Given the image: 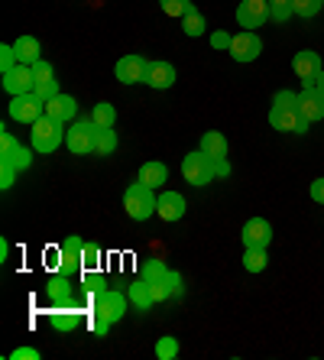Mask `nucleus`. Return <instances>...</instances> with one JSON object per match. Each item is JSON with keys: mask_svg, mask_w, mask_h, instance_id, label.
<instances>
[{"mask_svg": "<svg viewBox=\"0 0 324 360\" xmlns=\"http://www.w3.org/2000/svg\"><path fill=\"white\" fill-rule=\"evenodd\" d=\"M231 59L240 62V65H247V62H257L259 52H263V39L257 36V30H243V33H237L231 39Z\"/></svg>", "mask_w": 324, "mask_h": 360, "instance_id": "obj_7", "label": "nucleus"}, {"mask_svg": "<svg viewBox=\"0 0 324 360\" xmlns=\"http://www.w3.org/2000/svg\"><path fill=\"white\" fill-rule=\"evenodd\" d=\"M17 176H20V172L10 166V162H0V188H4V192H7V188H13Z\"/></svg>", "mask_w": 324, "mask_h": 360, "instance_id": "obj_38", "label": "nucleus"}, {"mask_svg": "<svg viewBox=\"0 0 324 360\" xmlns=\"http://www.w3.org/2000/svg\"><path fill=\"white\" fill-rule=\"evenodd\" d=\"M146 68H150V62L143 59V56H124V59L114 65V75L120 84H136L146 78Z\"/></svg>", "mask_w": 324, "mask_h": 360, "instance_id": "obj_14", "label": "nucleus"}, {"mask_svg": "<svg viewBox=\"0 0 324 360\" xmlns=\"http://www.w3.org/2000/svg\"><path fill=\"white\" fill-rule=\"evenodd\" d=\"M205 30H208V23H205V17H201V10L191 7L182 17V33L191 36V39H198V36H205Z\"/></svg>", "mask_w": 324, "mask_h": 360, "instance_id": "obj_25", "label": "nucleus"}, {"mask_svg": "<svg viewBox=\"0 0 324 360\" xmlns=\"http://www.w3.org/2000/svg\"><path fill=\"white\" fill-rule=\"evenodd\" d=\"M13 49H17V59L23 62V65H36V62L42 59V46L36 36H20V39L13 42Z\"/></svg>", "mask_w": 324, "mask_h": 360, "instance_id": "obj_22", "label": "nucleus"}, {"mask_svg": "<svg viewBox=\"0 0 324 360\" xmlns=\"http://www.w3.org/2000/svg\"><path fill=\"white\" fill-rule=\"evenodd\" d=\"M273 20V7H269V0H240V7H237V23L243 30H257V26H266Z\"/></svg>", "mask_w": 324, "mask_h": 360, "instance_id": "obj_9", "label": "nucleus"}, {"mask_svg": "<svg viewBox=\"0 0 324 360\" xmlns=\"http://www.w3.org/2000/svg\"><path fill=\"white\" fill-rule=\"evenodd\" d=\"M46 114L58 124H75V114H78V101L72 94H58V98L46 101Z\"/></svg>", "mask_w": 324, "mask_h": 360, "instance_id": "obj_19", "label": "nucleus"}, {"mask_svg": "<svg viewBox=\"0 0 324 360\" xmlns=\"http://www.w3.org/2000/svg\"><path fill=\"white\" fill-rule=\"evenodd\" d=\"M292 10H295V17H302V20H315L324 10V0H292Z\"/></svg>", "mask_w": 324, "mask_h": 360, "instance_id": "obj_29", "label": "nucleus"}, {"mask_svg": "<svg viewBox=\"0 0 324 360\" xmlns=\"http://www.w3.org/2000/svg\"><path fill=\"white\" fill-rule=\"evenodd\" d=\"M127 295H130V305H134L136 311H150L153 305H156V299H153V289H150V279H146V276L136 279V283H130Z\"/></svg>", "mask_w": 324, "mask_h": 360, "instance_id": "obj_20", "label": "nucleus"}, {"mask_svg": "<svg viewBox=\"0 0 324 360\" xmlns=\"http://www.w3.org/2000/svg\"><path fill=\"white\" fill-rule=\"evenodd\" d=\"M7 257H10V240L0 237V263H7Z\"/></svg>", "mask_w": 324, "mask_h": 360, "instance_id": "obj_47", "label": "nucleus"}, {"mask_svg": "<svg viewBox=\"0 0 324 360\" xmlns=\"http://www.w3.org/2000/svg\"><path fill=\"white\" fill-rule=\"evenodd\" d=\"M101 260H104V253H101L98 243H88V240H84V253H82L84 269H98V266H101Z\"/></svg>", "mask_w": 324, "mask_h": 360, "instance_id": "obj_34", "label": "nucleus"}, {"mask_svg": "<svg viewBox=\"0 0 324 360\" xmlns=\"http://www.w3.org/2000/svg\"><path fill=\"white\" fill-rule=\"evenodd\" d=\"M179 351H182V347H179V341H175L172 335H166V338H159L156 341V360H175Z\"/></svg>", "mask_w": 324, "mask_h": 360, "instance_id": "obj_32", "label": "nucleus"}, {"mask_svg": "<svg viewBox=\"0 0 324 360\" xmlns=\"http://www.w3.org/2000/svg\"><path fill=\"white\" fill-rule=\"evenodd\" d=\"M17 146H20V143H17V136L10 134V130H4V134H0V156H7V153H13Z\"/></svg>", "mask_w": 324, "mask_h": 360, "instance_id": "obj_42", "label": "nucleus"}, {"mask_svg": "<svg viewBox=\"0 0 324 360\" xmlns=\"http://www.w3.org/2000/svg\"><path fill=\"white\" fill-rule=\"evenodd\" d=\"M182 176H185V182L188 185H195V188H201V185H211L217 179V172H214V160H211L205 150H195V153H188L182 160Z\"/></svg>", "mask_w": 324, "mask_h": 360, "instance_id": "obj_3", "label": "nucleus"}, {"mask_svg": "<svg viewBox=\"0 0 324 360\" xmlns=\"http://www.w3.org/2000/svg\"><path fill=\"white\" fill-rule=\"evenodd\" d=\"M311 201H318V205H324V176L311 182Z\"/></svg>", "mask_w": 324, "mask_h": 360, "instance_id": "obj_44", "label": "nucleus"}, {"mask_svg": "<svg viewBox=\"0 0 324 360\" xmlns=\"http://www.w3.org/2000/svg\"><path fill=\"white\" fill-rule=\"evenodd\" d=\"M185 211H188V201H185L182 192H162V195H159L156 214H159L162 221H182Z\"/></svg>", "mask_w": 324, "mask_h": 360, "instance_id": "obj_17", "label": "nucleus"}, {"mask_svg": "<svg viewBox=\"0 0 324 360\" xmlns=\"http://www.w3.org/2000/svg\"><path fill=\"white\" fill-rule=\"evenodd\" d=\"M4 91L10 98H17V94H30L36 91V75H33V65H23L20 62L17 68H10L7 75H4Z\"/></svg>", "mask_w": 324, "mask_h": 360, "instance_id": "obj_11", "label": "nucleus"}, {"mask_svg": "<svg viewBox=\"0 0 324 360\" xmlns=\"http://www.w3.org/2000/svg\"><path fill=\"white\" fill-rule=\"evenodd\" d=\"M143 82L150 84L153 91H169L175 84V65L172 62H150V68H146V78Z\"/></svg>", "mask_w": 324, "mask_h": 360, "instance_id": "obj_18", "label": "nucleus"}, {"mask_svg": "<svg viewBox=\"0 0 324 360\" xmlns=\"http://www.w3.org/2000/svg\"><path fill=\"white\" fill-rule=\"evenodd\" d=\"M91 120H94L98 127H114V124H117V110H114V104H108V101H101V104H94Z\"/></svg>", "mask_w": 324, "mask_h": 360, "instance_id": "obj_30", "label": "nucleus"}, {"mask_svg": "<svg viewBox=\"0 0 324 360\" xmlns=\"http://www.w3.org/2000/svg\"><path fill=\"white\" fill-rule=\"evenodd\" d=\"M33 146H17L13 153H7V156H0V162H10V166L17 169V172H26V169L33 166Z\"/></svg>", "mask_w": 324, "mask_h": 360, "instance_id": "obj_27", "label": "nucleus"}, {"mask_svg": "<svg viewBox=\"0 0 324 360\" xmlns=\"http://www.w3.org/2000/svg\"><path fill=\"white\" fill-rule=\"evenodd\" d=\"M321 56L311 49H302L295 52V59H292V72L302 78V84H315V78L321 75Z\"/></svg>", "mask_w": 324, "mask_h": 360, "instance_id": "obj_12", "label": "nucleus"}, {"mask_svg": "<svg viewBox=\"0 0 324 360\" xmlns=\"http://www.w3.org/2000/svg\"><path fill=\"white\" fill-rule=\"evenodd\" d=\"M127 309H130V295L117 292V289H108L104 295L94 299V315H101V319L110 321V325H117V321L124 319Z\"/></svg>", "mask_w": 324, "mask_h": 360, "instance_id": "obj_6", "label": "nucleus"}, {"mask_svg": "<svg viewBox=\"0 0 324 360\" xmlns=\"http://www.w3.org/2000/svg\"><path fill=\"white\" fill-rule=\"evenodd\" d=\"M240 240L247 250H253V247H257V250H266L269 243H273V224H269L266 218H250L240 231Z\"/></svg>", "mask_w": 324, "mask_h": 360, "instance_id": "obj_10", "label": "nucleus"}, {"mask_svg": "<svg viewBox=\"0 0 324 360\" xmlns=\"http://www.w3.org/2000/svg\"><path fill=\"white\" fill-rule=\"evenodd\" d=\"M136 179L143 185H150V188H162L169 182V169H166V162H143Z\"/></svg>", "mask_w": 324, "mask_h": 360, "instance_id": "obj_21", "label": "nucleus"}, {"mask_svg": "<svg viewBox=\"0 0 324 360\" xmlns=\"http://www.w3.org/2000/svg\"><path fill=\"white\" fill-rule=\"evenodd\" d=\"M114 150H117L114 127H98V136H94V156H110Z\"/></svg>", "mask_w": 324, "mask_h": 360, "instance_id": "obj_26", "label": "nucleus"}, {"mask_svg": "<svg viewBox=\"0 0 324 360\" xmlns=\"http://www.w3.org/2000/svg\"><path fill=\"white\" fill-rule=\"evenodd\" d=\"M91 331H94V338H104L110 331V321H104L101 315H94V325H91Z\"/></svg>", "mask_w": 324, "mask_h": 360, "instance_id": "obj_45", "label": "nucleus"}, {"mask_svg": "<svg viewBox=\"0 0 324 360\" xmlns=\"http://www.w3.org/2000/svg\"><path fill=\"white\" fill-rule=\"evenodd\" d=\"M214 172H217V179L231 176V162H227V156H224V160H214Z\"/></svg>", "mask_w": 324, "mask_h": 360, "instance_id": "obj_46", "label": "nucleus"}, {"mask_svg": "<svg viewBox=\"0 0 324 360\" xmlns=\"http://www.w3.org/2000/svg\"><path fill=\"white\" fill-rule=\"evenodd\" d=\"M315 88H321V91H324V68H321V75L315 78Z\"/></svg>", "mask_w": 324, "mask_h": 360, "instance_id": "obj_48", "label": "nucleus"}, {"mask_svg": "<svg viewBox=\"0 0 324 360\" xmlns=\"http://www.w3.org/2000/svg\"><path fill=\"white\" fill-rule=\"evenodd\" d=\"M33 75H36V84H46V82H56V68H52V62L39 59L33 65Z\"/></svg>", "mask_w": 324, "mask_h": 360, "instance_id": "obj_36", "label": "nucleus"}, {"mask_svg": "<svg viewBox=\"0 0 324 360\" xmlns=\"http://www.w3.org/2000/svg\"><path fill=\"white\" fill-rule=\"evenodd\" d=\"M7 114H10V120H17V124H30V127H33L36 120L46 114V101H42L36 91L17 94V98H10Z\"/></svg>", "mask_w": 324, "mask_h": 360, "instance_id": "obj_4", "label": "nucleus"}, {"mask_svg": "<svg viewBox=\"0 0 324 360\" xmlns=\"http://www.w3.org/2000/svg\"><path fill=\"white\" fill-rule=\"evenodd\" d=\"M299 110L305 114L308 124H318L324 120V91L315 84H305V91L299 94Z\"/></svg>", "mask_w": 324, "mask_h": 360, "instance_id": "obj_15", "label": "nucleus"}, {"mask_svg": "<svg viewBox=\"0 0 324 360\" xmlns=\"http://www.w3.org/2000/svg\"><path fill=\"white\" fill-rule=\"evenodd\" d=\"M156 208H159L156 188L143 185L140 179L127 185V192H124V211H127V218H130V221H150L153 214H156Z\"/></svg>", "mask_w": 324, "mask_h": 360, "instance_id": "obj_1", "label": "nucleus"}, {"mask_svg": "<svg viewBox=\"0 0 324 360\" xmlns=\"http://www.w3.org/2000/svg\"><path fill=\"white\" fill-rule=\"evenodd\" d=\"M201 150L208 153L211 160H224L227 156V136L221 130H208V134H201Z\"/></svg>", "mask_w": 324, "mask_h": 360, "instance_id": "obj_23", "label": "nucleus"}, {"mask_svg": "<svg viewBox=\"0 0 324 360\" xmlns=\"http://www.w3.org/2000/svg\"><path fill=\"white\" fill-rule=\"evenodd\" d=\"M273 104L276 108H299V94L295 91H276V98H273Z\"/></svg>", "mask_w": 324, "mask_h": 360, "instance_id": "obj_39", "label": "nucleus"}, {"mask_svg": "<svg viewBox=\"0 0 324 360\" xmlns=\"http://www.w3.org/2000/svg\"><path fill=\"white\" fill-rule=\"evenodd\" d=\"M94 136H98V124L94 120H75L72 130H65V146L72 156H91L94 153Z\"/></svg>", "mask_w": 324, "mask_h": 360, "instance_id": "obj_5", "label": "nucleus"}, {"mask_svg": "<svg viewBox=\"0 0 324 360\" xmlns=\"http://www.w3.org/2000/svg\"><path fill=\"white\" fill-rule=\"evenodd\" d=\"M159 7H162V13H166V17L182 20L185 13L195 7V4H191V0H159Z\"/></svg>", "mask_w": 324, "mask_h": 360, "instance_id": "obj_31", "label": "nucleus"}, {"mask_svg": "<svg viewBox=\"0 0 324 360\" xmlns=\"http://www.w3.org/2000/svg\"><path fill=\"white\" fill-rule=\"evenodd\" d=\"M166 273H169V266H166V263H162V260H150V263H146V266H143V276L150 279V283H153V279H162V276H166Z\"/></svg>", "mask_w": 324, "mask_h": 360, "instance_id": "obj_37", "label": "nucleus"}, {"mask_svg": "<svg viewBox=\"0 0 324 360\" xmlns=\"http://www.w3.org/2000/svg\"><path fill=\"white\" fill-rule=\"evenodd\" d=\"M266 266H269L266 250H257V247H253V250L243 253V269H247V273H263Z\"/></svg>", "mask_w": 324, "mask_h": 360, "instance_id": "obj_28", "label": "nucleus"}, {"mask_svg": "<svg viewBox=\"0 0 324 360\" xmlns=\"http://www.w3.org/2000/svg\"><path fill=\"white\" fill-rule=\"evenodd\" d=\"M46 295H49L52 305H78L75 285H72V279L68 276H62V273H56V276L46 283Z\"/></svg>", "mask_w": 324, "mask_h": 360, "instance_id": "obj_16", "label": "nucleus"}, {"mask_svg": "<svg viewBox=\"0 0 324 360\" xmlns=\"http://www.w3.org/2000/svg\"><path fill=\"white\" fill-rule=\"evenodd\" d=\"M10 360H39V351L36 347H17V351H10Z\"/></svg>", "mask_w": 324, "mask_h": 360, "instance_id": "obj_43", "label": "nucleus"}, {"mask_svg": "<svg viewBox=\"0 0 324 360\" xmlns=\"http://www.w3.org/2000/svg\"><path fill=\"white\" fill-rule=\"evenodd\" d=\"M269 127L273 130H279V134H308V120L305 114H302L299 108H276L269 110Z\"/></svg>", "mask_w": 324, "mask_h": 360, "instance_id": "obj_8", "label": "nucleus"}, {"mask_svg": "<svg viewBox=\"0 0 324 360\" xmlns=\"http://www.w3.org/2000/svg\"><path fill=\"white\" fill-rule=\"evenodd\" d=\"M269 7H273V23H289L295 17V10H292V0H269Z\"/></svg>", "mask_w": 324, "mask_h": 360, "instance_id": "obj_33", "label": "nucleus"}, {"mask_svg": "<svg viewBox=\"0 0 324 360\" xmlns=\"http://www.w3.org/2000/svg\"><path fill=\"white\" fill-rule=\"evenodd\" d=\"M20 59H17V49H13V42L10 46H0V75H7L10 68H17Z\"/></svg>", "mask_w": 324, "mask_h": 360, "instance_id": "obj_35", "label": "nucleus"}, {"mask_svg": "<svg viewBox=\"0 0 324 360\" xmlns=\"http://www.w3.org/2000/svg\"><path fill=\"white\" fill-rule=\"evenodd\" d=\"M49 325L58 335H72V331H78V325H82V311H78V305H52Z\"/></svg>", "mask_w": 324, "mask_h": 360, "instance_id": "obj_13", "label": "nucleus"}, {"mask_svg": "<svg viewBox=\"0 0 324 360\" xmlns=\"http://www.w3.org/2000/svg\"><path fill=\"white\" fill-rule=\"evenodd\" d=\"M82 292L88 295V299H98V295L108 292V279H104V273H98V269H84L82 273Z\"/></svg>", "mask_w": 324, "mask_h": 360, "instance_id": "obj_24", "label": "nucleus"}, {"mask_svg": "<svg viewBox=\"0 0 324 360\" xmlns=\"http://www.w3.org/2000/svg\"><path fill=\"white\" fill-rule=\"evenodd\" d=\"M231 39L233 36L231 33H224V30H217V33H211V49H231Z\"/></svg>", "mask_w": 324, "mask_h": 360, "instance_id": "obj_40", "label": "nucleus"}, {"mask_svg": "<svg viewBox=\"0 0 324 360\" xmlns=\"http://www.w3.org/2000/svg\"><path fill=\"white\" fill-rule=\"evenodd\" d=\"M62 143H65V124H58L49 114H42L33 124V130H30V146H33L39 156H52Z\"/></svg>", "mask_w": 324, "mask_h": 360, "instance_id": "obj_2", "label": "nucleus"}, {"mask_svg": "<svg viewBox=\"0 0 324 360\" xmlns=\"http://www.w3.org/2000/svg\"><path fill=\"white\" fill-rule=\"evenodd\" d=\"M36 94H39L42 101H52V98H58V82H46V84H36Z\"/></svg>", "mask_w": 324, "mask_h": 360, "instance_id": "obj_41", "label": "nucleus"}]
</instances>
